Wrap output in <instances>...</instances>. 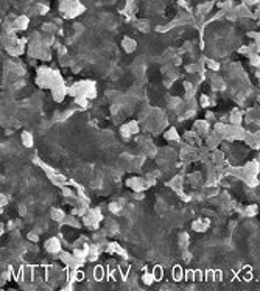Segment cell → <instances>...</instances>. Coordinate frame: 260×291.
Here are the masks:
<instances>
[{
	"label": "cell",
	"instance_id": "cell-1",
	"mask_svg": "<svg viewBox=\"0 0 260 291\" xmlns=\"http://www.w3.org/2000/svg\"><path fill=\"white\" fill-rule=\"evenodd\" d=\"M44 248L47 249V252H50V254H58V252H61V241H59L58 238H48L45 241Z\"/></svg>",
	"mask_w": 260,
	"mask_h": 291
},
{
	"label": "cell",
	"instance_id": "cell-2",
	"mask_svg": "<svg viewBox=\"0 0 260 291\" xmlns=\"http://www.w3.org/2000/svg\"><path fill=\"white\" fill-rule=\"evenodd\" d=\"M164 137L167 140H170V142H173V140H178L179 139V134H178V131H176V128H171L170 129H167L165 133H164Z\"/></svg>",
	"mask_w": 260,
	"mask_h": 291
},
{
	"label": "cell",
	"instance_id": "cell-3",
	"mask_svg": "<svg viewBox=\"0 0 260 291\" xmlns=\"http://www.w3.org/2000/svg\"><path fill=\"white\" fill-rule=\"evenodd\" d=\"M22 143H24V146L25 148H31L33 146V143H34V140H33V135H31L30 133H22Z\"/></svg>",
	"mask_w": 260,
	"mask_h": 291
},
{
	"label": "cell",
	"instance_id": "cell-4",
	"mask_svg": "<svg viewBox=\"0 0 260 291\" xmlns=\"http://www.w3.org/2000/svg\"><path fill=\"white\" fill-rule=\"evenodd\" d=\"M52 218L55 219V221H64V219H66V212H62L61 209H53Z\"/></svg>",
	"mask_w": 260,
	"mask_h": 291
},
{
	"label": "cell",
	"instance_id": "cell-5",
	"mask_svg": "<svg viewBox=\"0 0 260 291\" xmlns=\"http://www.w3.org/2000/svg\"><path fill=\"white\" fill-rule=\"evenodd\" d=\"M123 47L126 48V52H134V48H136V42L134 41H131V39H125L123 41Z\"/></svg>",
	"mask_w": 260,
	"mask_h": 291
},
{
	"label": "cell",
	"instance_id": "cell-6",
	"mask_svg": "<svg viewBox=\"0 0 260 291\" xmlns=\"http://www.w3.org/2000/svg\"><path fill=\"white\" fill-rule=\"evenodd\" d=\"M142 282L145 285H151V283L154 282V276H153V274H150V272H145L143 276H142Z\"/></svg>",
	"mask_w": 260,
	"mask_h": 291
},
{
	"label": "cell",
	"instance_id": "cell-7",
	"mask_svg": "<svg viewBox=\"0 0 260 291\" xmlns=\"http://www.w3.org/2000/svg\"><path fill=\"white\" fill-rule=\"evenodd\" d=\"M210 101H209V97L207 95H201V106H209Z\"/></svg>",
	"mask_w": 260,
	"mask_h": 291
},
{
	"label": "cell",
	"instance_id": "cell-8",
	"mask_svg": "<svg viewBox=\"0 0 260 291\" xmlns=\"http://www.w3.org/2000/svg\"><path fill=\"white\" fill-rule=\"evenodd\" d=\"M27 237H28V240H31V241H34V243H36V241H37V240H39V238H37V234H34V232H30L28 235H27Z\"/></svg>",
	"mask_w": 260,
	"mask_h": 291
}]
</instances>
